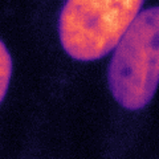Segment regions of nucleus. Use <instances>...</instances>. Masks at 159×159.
I'll return each mask as SVG.
<instances>
[{
    "label": "nucleus",
    "instance_id": "7ed1b4c3",
    "mask_svg": "<svg viewBox=\"0 0 159 159\" xmlns=\"http://www.w3.org/2000/svg\"><path fill=\"white\" fill-rule=\"evenodd\" d=\"M12 76V57L8 49L2 40H0V103L4 99L9 86Z\"/></svg>",
    "mask_w": 159,
    "mask_h": 159
},
{
    "label": "nucleus",
    "instance_id": "f257e3e1",
    "mask_svg": "<svg viewBox=\"0 0 159 159\" xmlns=\"http://www.w3.org/2000/svg\"><path fill=\"white\" fill-rule=\"evenodd\" d=\"M114 99L127 110L143 109L159 85V6L139 12L109 62Z\"/></svg>",
    "mask_w": 159,
    "mask_h": 159
},
{
    "label": "nucleus",
    "instance_id": "f03ea898",
    "mask_svg": "<svg viewBox=\"0 0 159 159\" xmlns=\"http://www.w3.org/2000/svg\"><path fill=\"white\" fill-rule=\"evenodd\" d=\"M145 0H66L58 16L60 43L77 61H96L117 47Z\"/></svg>",
    "mask_w": 159,
    "mask_h": 159
}]
</instances>
